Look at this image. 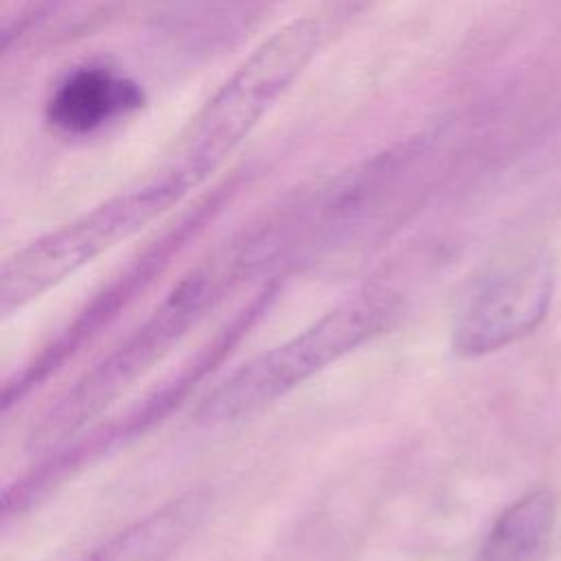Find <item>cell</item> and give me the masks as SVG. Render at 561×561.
<instances>
[{"label":"cell","instance_id":"277c9868","mask_svg":"<svg viewBox=\"0 0 561 561\" xmlns=\"http://www.w3.org/2000/svg\"><path fill=\"white\" fill-rule=\"evenodd\" d=\"M313 35L305 24H296L270 39L234 72L208 103L195 129L191 167L204 175L254 125L305 66L313 48Z\"/></svg>","mask_w":561,"mask_h":561},{"label":"cell","instance_id":"ba28073f","mask_svg":"<svg viewBox=\"0 0 561 561\" xmlns=\"http://www.w3.org/2000/svg\"><path fill=\"white\" fill-rule=\"evenodd\" d=\"M136 103V90L127 81L88 68L72 75L57 92L50 116L66 129H92Z\"/></svg>","mask_w":561,"mask_h":561},{"label":"cell","instance_id":"9c48e42d","mask_svg":"<svg viewBox=\"0 0 561 561\" xmlns=\"http://www.w3.org/2000/svg\"><path fill=\"white\" fill-rule=\"evenodd\" d=\"M554 524V500L548 491H530L515 500L491 526L476 561H530Z\"/></svg>","mask_w":561,"mask_h":561},{"label":"cell","instance_id":"3957f363","mask_svg":"<svg viewBox=\"0 0 561 561\" xmlns=\"http://www.w3.org/2000/svg\"><path fill=\"white\" fill-rule=\"evenodd\" d=\"M197 178L191 167L156 178L18 250L0 272V313L7 318L22 309L131 237L175 204Z\"/></svg>","mask_w":561,"mask_h":561},{"label":"cell","instance_id":"6da1fadb","mask_svg":"<svg viewBox=\"0 0 561 561\" xmlns=\"http://www.w3.org/2000/svg\"><path fill=\"white\" fill-rule=\"evenodd\" d=\"M278 256L280 248L265 230L193 267L118 346L61 392L33 427V443H57L99 416L169 355L237 285L270 267Z\"/></svg>","mask_w":561,"mask_h":561},{"label":"cell","instance_id":"5b68a950","mask_svg":"<svg viewBox=\"0 0 561 561\" xmlns=\"http://www.w3.org/2000/svg\"><path fill=\"white\" fill-rule=\"evenodd\" d=\"M552 272L526 261L484 280L456 316L451 346L462 357L489 355L530 333L552 300Z\"/></svg>","mask_w":561,"mask_h":561},{"label":"cell","instance_id":"52a82bcc","mask_svg":"<svg viewBox=\"0 0 561 561\" xmlns=\"http://www.w3.org/2000/svg\"><path fill=\"white\" fill-rule=\"evenodd\" d=\"M208 495L191 491L136 519L81 561H169L197 533L206 513Z\"/></svg>","mask_w":561,"mask_h":561},{"label":"cell","instance_id":"7a4b0ae2","mask_svg":"<svg viewBox=\"0 0 561 561\" xmlns=\"http://www.w3.org/2000/svg\"><path fill=\"white\" fill-rule=\"evenodd\" d=\"M401 296L370 287L333 307L291 340L263 351L221 379L195 408L199 423H230L254 414L362 344L381 335L401 313Z\"/></svg>","mask_w":561,"mask_h":561},{"label":"cell","instance_id":"8992f818","mask_svg":"<svg viewBox=\"0 0 561 561\" xmlns=\"http://www.w3.org/2000/svg\"><path fill=\"white\" fill-rule=\"evenodd\" d=\"M276 294V285H267L259 296L252 298L248 307H243L204 348H199L173 377L162 381L151 394H147L142 401H138L125 416H121L118 423H114L105 436H92L90 447H70V451H64L57 456V462L53 465V471L59 473L68 469L70 460L77 462L81 458H88V454L94 449V445L105 447V443L112 440H125L129 436H136L158 423L162 416H167L193 388L199 379H204L243 337V333L263 316V311L270 307L272 298Z\"/></svg>","mask_w":561,"mask_h":561}]
</instances>
